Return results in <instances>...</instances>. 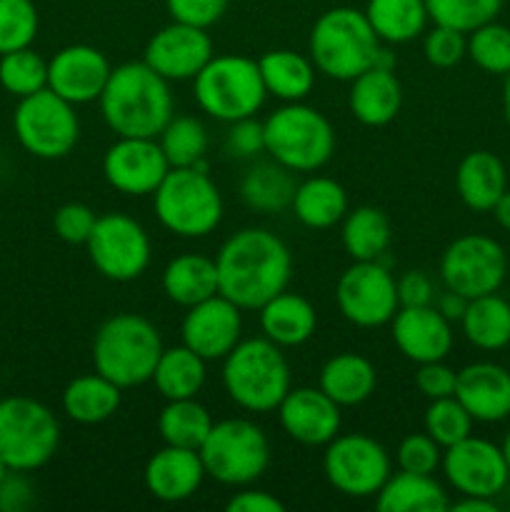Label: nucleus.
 I'll return each instance as SVG.
<instances>
[{"label":"nucleus","mask_w":510,"mask_h":512,"mask_svg":"<svg viewBox=\"0 0 510 512\" xmlns=\"http://www.w3.org/2000/svg\"><path fill=\"white\" fill-rule=\"evenodd\" d=\"M218 293L240 310H260L288 290L293 255L288 245L265 228H243L218 250Z\"/></svg>","instance_id":"obj_1"},{"label":"nucleus","mask_w":510,"mask_h":512,"mask_svg":"<svg viewBox=\"0 0 510 512\" xmlns=\"http://www.w3.org/2000/svg\"><path fill=\"white\" fill-rule=\"evenodd\" d=\"M98 103L118 138H158L175 115L170 80L155 73L145 60L113 68Z\"/></svg>","instance_id":"obj_2"},{"label":"nucleus","mask_w":510,"mask_h":512,"mask_svg":"<svg viewBox=\"0 0 510 512\" xmlns=\"http://www.w3.org/2000/svg\"><path fill=\"white\" fill-rule=\"evenodd\" d=\"M308 48L318 73L350 83L360 73L378 65L383 40L375 35L363 10L338 5L315 20Z\"/></svg>","instance_id":"obj_3"},{"label":"nucleus","mask_w":510,"mask_h":512,"mask_svg":"<svg viewBox=\"0 0 510 512\" xmlns=\"http://www.w3.org/2000/svg\"><path fill=\"white\" fill-rule=\"evenodd\" d=\"M223 388L248 413H273L290 390V365L273 340H240L223 358Z\"/></svg>","instance_id":"obj_4"},{"label":"nucleus","mask_w":510,"mask_h":512,"mask_svg":"<svg viewBox=\"0 0 510 512\" xmlns=\"http://www.w3.org/2000/svg\"><path fill=\"white\" fill-rule=\"evenodd\" d=\"M163 353L158 328L135 313H118L105 320L93 338V365L118 388H138L153 380Z\"/></svg>","instance_id":"obj_5"},{"label":"nucleus","mask_w":510,"mask_h":512,"mask_svg":"<svg viewBox=\"0 0 510 512\" xmlns=\"http://www.w3.org/2000/svg\"><path fill=\"white\" fill-rule=\"evenodd\" d=\"M265 153L293 173H315L335 153V130L320 110L285 103L263 120Z\"/></svg>","instance_id":"obj_6"},{"label":"nucleus","mask_w":510,"mask_h":512,"mask_svg":"<svg viewBox=\"0 0 510 512\" xmlns=\"http://www.w3.org/2000/svg\"><path fill=\"white\" fill-rule=\"evenodd\" d=\"M193 93L200 110L220 123L253 118L268 98L258 60L248 55H213L193 78Z\"/></svg>","instance_id":"obj_7"},{"label":"nucleus","mask_w":510,"mask_h":512,"mask_svg":"<svg viewBox=\"0 0 510 512\" xmlns=\"http://www.w3.org/2000/svg\"><path fill=\"white\" fill-rule=\"evenodd\" d=\"M160 225L178 238H205L223 220V198L208 170L170 168L153 193Z\"/></svg>","instance_id":"obj_8"},{"label":"nucleus","mask_w":510,"mask_h":512,"mask_svg":"<svg viewBox=\"0 0 510 512\" xmlns=\"http://www.w3.org/2000/svg\"><path fill=\"white\" fill-rule=\"evenodd\" d=\"M60 445V423L35 398L10 395L0 400V460L10 470L33 473L53 460Z\"/></svg>","instance_id":"obj_9"},{"label":"nucleus","mask_w":510,"mask_h":512,"mask_svg":"<svg viewBox=\"0 0 510 512\" xmlns=\"http://www.w3.org/2000/svg\"><path fill=\"white\" fill-rule=\"evenodd\" d=\"M198 453L205 465V475L230 488L255 483L270 465L268 435L260 425L245 418L213 423Z\"/></svg>","instance_id":"obj_10"},{"label":"nucleus","mask_w":510,"mask_h":512,"mask_svg":"<svg viewBox=\"0 0 510 512\" xmlns=\"http://www.w3.org/2000/svg\"><path fill=\"white\" fill-rule=\"evenodd\" d=\"M13 130L18 143L30 155L43 160L65 158L80 138L75 105L50 88L20 98L13 115Z\"/></svg>","instance_id":"obj_11"},{"label":"nucleus","mask_w":510,"mask_h":512,"mask_svg":"<svg viewBox=\"0 0 510 512\" xmlns=\"http://www.w3.org/2000/svg\"><path fill=\"white\" fill-rule=\"evenodd\" d=\"M323 473L348 498H375L390 478V455L370 435L338 433L325 445Z\"/></svg>","instance_id":"obj_12"},{"label":"nucleus","mask_w":510,"mask_h":512,"mask_svg":"<svg viewBox=\"0 0 510 512\" xmlns=\"http://www.w3.org/2000/svg\"><path fill=\"white\" fill-rule=\"evenodd\" d=\"M85 248L95 270L113 283H130L150 265L148 233L125 213L98 215Z\"/></svg>","instance_id":"obj_13"},{"label":"nucleus","mask_w":510,"mask_h":512,"mask_svg":"<svg viewBox=\"0 0 510 512\" xmlns=\"http://www.w3.org/2000/svg\"><path fill=\"white\" fill-rule=\"evenodd\" d=\"M335 303L348 323L380 328L398 313V283L380 260H353L335 285Z\"/></svg>","instance_id":"obj_14"},{"label":"nucleus","mask_w":510,"mask_h":512,"mask_svg":"<svg viewBox=\"0 0 510 512\" xmlns=\"http://www.w3.org/2000/svg\"><path fill=\"white\" fill-rule=\"evenodd\" d=\"M508 258L498 240L488 235H460L445 248L440 260V278L445 288L473 300L490 295L503 285Z\"/></svg>","instance_id":"obj_15"},{"label":"nucleus","mask_w":510,"mask_h":512,"mask_svg":"<svg viewBox=\"0 0 510 512\" xmlns=\"http://www.w3.org/2000/svg\"><path fill=\"white\" fill-rule=\"evenodd\" d=\"M440 465L448 483L460 495H475V498H495L510 478L503 448L473 435L445 448Z\"/></svg>","instance_id":"obj_16"},{"label":"nucleus","mask_w":510,"mask_h":512,"mask_svg":"<svg viewBox=\"0 0 510 512\" xmlns=\"http://www.w3.org/2000/svg\"><path fill=\"white\" fill-rule=\"evenodd\" d=\"M168 170V158L155 138H118L103 155L108 185L130 198L153 195Z\"/></svg>","instance_id":"obj_17"},{"label":"nucleus","mask_w":510,"mask_h":512,"mask_svg":"<svg viewBox=\"0 0 510 512\" xmlns=\"http://www.w3.org/2000/svg\"><path fill=\"white\" fill-rule=\"evenodd\" d=\"M213 55V38L208 30L173 20L148 40L143 60L165 80L180 83L193 80Z\"/></svg>","instance_id":"obj_18"},{"label":"nucleus","mask_w":510,"mask_h":512,"mask_svg":"<svg viewBox=\"0 0 510 512\" xmlns=\"http://www.w3.org/2000/svg\"><path fill=\"white\" fill-rule=\"evenodd\" d=\"M183 343L205 360H223L243 340V313L233 300L215 293L190 305L183 318Z\"/></svg>","instance_id":"obj_19"},{"label":"nucleus","mask_w":510,"mask_h":512,"mask_svg":"<svg viewBox=\"0 0 510 512\" xmlns=\"http://www.w3.org/2000/svg\"><path fill=\"white\" fill-rule=\"evenodd\" d=\"M110 68L105 53L93 45H68L48 60V88L73 105L93 103L103 95Z\"/></svg>","instance_id":"obj_20"},{"label":"nucleus","mask_w":510,"mask_h":512,"mask_svg":"<svg viewBox=\"0 0 510 512\" xmlns=\"http://www.w3.org/2000/svg\"><path fill=\"white\" fill-rule=\"evenodd\" d=\"M278 420L290 440L308 448L328 445L343 425L340 405L320 388H290L278 405Z\"/></svg>","instance_id":"obj_21"},{"label":"nucleus","mask_w":510,"mask_h":512,"mask_svg":"<svg viewBox=\"0 0 510 512\" xmlns=\"http://www.w3.org/2000/svg\"><path fill=\"white\" fill-rule=\"evenodd\" d=\"M390 325H393L395 348L418 365L445 360L453 348L450 320L435 305L398 308Z\"/></svg>","instance_id":"obj_22"},{"label":"nucleus","mask_w":510,"mask_h":512,"mask_svg":"<svg viewBox=\"0 0 510 512\" xmlns=\"http://www.w3.org/2000/svg\"><path fill=\"white\" fill-rule=\"evenodd\" d=\"M143 478L145 488L155 500L183 503L198 493L208 475H205V465L198 450L165 445L158 453L150 455Z\"/></svg>","instance_id":"obj_23"},{"label":"nucleus","mask_w":510,"mask_h":512,"mask_svg":"<svg viewBox=\"0 0 510 512\" xmlns=\"http://www.w3.org/2000/svg\"><path fill=\"white\" fill-rule=\"evenodd\" d=\"M455 398L470 418L500 423L510 415V373L495 363H473L458 370Z\"/></svg>","instance_id":"obj_24"},{"label":"nucleus","mask_w":510,"mask_h":512,"mask_svg":"<svg viewBox=\"0 0 510 512\" xmlns=\"http://www.w3.org/2000/svg\"><path fill=\"white\" fill-rule=\"evenodd\" d=\"M348 105L358 123L368 128H383L398 118L403 108V85L390 68H370L350 80Z\"/></svg>","instance_id":"obj_25"},{"label":"nucleus","mask_w":510,"mask_h":512,"mask_svg":"<svg viewBox=\"0 0 510 512\" xmlns=\"http://www.w3.org/2000/svg\"><path fill=\"white\" fill-rule=\"evenodd\" d=\"M318 325V315L308 298L298 293H278L260 308V330L280 348H298L308 343Z\"/></svg>","instance_id":"obj_26"},{"label":"nucleus","mask_w":510,"mask_h":512,"mask_svg":"<svg viewBox=\"0 0 510 512\" xmlns=\"http://www.w3.org/2000/svg\"><path fill=\"white\" fill-rule=\"evenodd\" d=\"M505 185H508V178H505L503 160L488 150L468 153L455 170V188H458L460 200L478 213L493 210L500 195L508 190Z\"/></svg>","instance_id":"obj_27"},{"label":"nucleus","mask_w":510,"mask_h":512,"mask_svg":"<svg viewBox=\"0 0 510 512\" xmlns=\"http://www.w3.org/2000/svg\"><path fill=\"white\" fill-rule=\"evenodd\" d=\"M378 373L368 358L358 353L333 355L320 370V390L340 408H355L375 393Z\"/></svg>","instance_id":"obj_28"},{"label":"nucleus","mask_w":510,"mask_h":512,"mask_svg":"<svg viewBox=\"0 0 510 512\" xmlns=\"http://www.w3.org/2000/svg\"><path fill=\"white\" fill-rule=\"evenodd\" d=\"M123 400V388L98 370L70 380L63 390V413L80 425H98L113 418Z\"/></svg>","instance_id":"obj_29"},{"label":"nucleus","mask_w":510,"mask_h":512,"mask_svg":"<svg viewBox=\"0 0 510 512\" xmlns=\"http://www.w3.org/2000/svg\"><path fill=\"white\" fill-rule=\"evenodd\" d=\"M163 293L183 308L213 298L218 293V265L208 255H178L163 270Z\"/></svg>","instance_id":"obj_30"},{"label":"nucleus","mask_w":510,"mask_h":512,"mask_svg":"<svg viewBox=\"0 0 510 512\" xmlns=\"http://www.w3.org/2000/svg\"><path fill=\"white\" fill-rule=\"evenodd\" d=\"M380 512H443L450 508L448 493L433 475H418L400 470L390 475L375 495Z\"/></svg>","instance_id":"obj_31"},{"label":"nucleus","mask_w":510,"mask_h":512,"mask_svg":"<svg viewBox=\"0 0 510 512\" xmlns=\"http://www.w3.org/2000/svg\"><path fill=\"white\" fill-rule=\"evenodd\" d=\"M290 208H293L295 218L305 228H333L348 213V193H345V188L338 180L325 178V175H313V178L303 180L295 188Z\"/></svg>","instance_id":"obj_32"},{"label":"nucleus","mask_w":510,"mask_h":512,"mask_svg":"<svg viewBox=\"0 0 510 512\" xmlns=\"http://www.w3.org/2000/svg\"><path fill=\"white\" fill-rule=\"evenodd\" d=\"M260 75L268 95L283 103H300L315 88V65L293 50H270L258 60Z\"/></svg>","instance_id":"obj_33"},{"label":"nucleus","mask_w":510,"mask_h":512,"mask_svg":"<svg viewBox=\"0 0 510 512\" xmlns=\"http://www.w3.org/2000/svg\"><path fill=\"white\" fill-rule=\"evenodd\" d=\"M365 18L383 43L403 45L425 33L430 15L425 0H368Z\"/></svg>","instance_id":"obj_34"},{"label":"nucleus","mask_w":510,"mask_h":512,"mask_svg":"<svg viewBox=\"0 0 510 512\" xmlns=\"http://www.w3.org/2000/svg\"><path fill=\"white\" fill-rule=\"evenodd\" d=\"M205 363L195 350L188 345H175V348H163L158 365L153 373V385L165 400H183L195 398L205 385Z\"/></svg>","instance_id":"obj_35"},{"label":"nucleus","mask_w":510,"mask_h":512,"mask_svg":"<svg viewBox=\"0 0 510 512\" xmlns=\"http://www.w3.org/2000/svg\"><path fill=\"white\" fill-rule=\"evenodd\" d=\"M340 238H343L345 253L353 260H380L388 253L393 228L383 210L373 205H360L345 213Z\"/></svg>","instance_id":"obj_36"},{"label":"nucleus","mask_w":510,"mask_h":512,"mask_svg":"<svg viewBox=\"0 0 510 512\" xmlns=\"http://www.w3.org/2000/svg\"><path fill=\"white\" fill-rule=\"evenodd\" d=\"M293 170L283 168L280 163H258L240 180V198L245 205L258 213H280L290 208L295 195Z\"/></svg>","instance_id":"obj_37"},{"label":"nucleus","mask_w":510,"mask_h":512,"mask_svg":"<svg viewBox=\"0 0 510 512\" xmlns=\"http://www.w3.org/2000/svg\"><path fill=\"white\" fill-rule=\"evenodd\" d=\"M460 323L475 348L500 350L510 343V303L500 295L490 293L468 300Z\"/></svg>","instance_id":"obj_38"},{"label":"nucleus","mask_w":510,"mask_h":512,"mask_svg":"<svg viewBox=\"0 0 510 512\" xmlns=\"http://www.w3.org/2000/svg\"><path fill=\"white\" fill-rule=\"evenodd\" d=\"M213 415L195 398L168 400L158 415V433L165 445L200 450L213 428Z\"/></svg>","instance_id":"obj_39"},{"label":"nucleus","mask_w":510,"mask_h":512,"mask_svg":"<svg viewBox=\"0 0 510 512\" xmlns=\"http://www.w3.org/2000/svg\"><path fill=\"white\" fill-rule=\"evenodd\" d=\"M158 138L170 168L205 170V153H208L210 140L208 130L198 118H193V115H173Z\"/></svg>","instance_id":"obj_40"},{"label":"nucleus","mask_w":510,"mask_h":512,"mask_svg":"<svg viewBox=\"0 0 510 512\" xmlns=\"http://www.w3.org/2000/svg\"><path fill=\"white\" fill-rule=\"evenodd\" d=\"M0 85L15 98H28L48 88V63L33 48L0 55Z\"/></svg>","instance_id":"obj_41"},{"label":"nucleus","mask_w":510,"mask_h":512,"mask_svg":"<svg viewBox=\"0 0 510 512\" xmlns=\"http://www.w3.org/2000/svg\"><path fill=\"white\" fill-rule=\"evenodd\" d=\"M425 8L435 25L473 33L475 28L498 18L503 0H425Z\"/></svg>","instance_id":"obj_42"},{"label":"nucleus","mask_w":510,"mask_h":512,"mask_svg":"<svg viewBox=\"0 0 510 512\" xmlns=\"http://www.w3.org/2000/svg\"><path fill=\"white\" fill-rule=\"evenodd\" d=\"M468 55L480 70L493 75L510 73V28L490 23L480 25L468 38Z\"/></svg>","instance_id":"obj_43"},{"label":"nucleus","mask_w":510,"mask_h":512,"mask_svg":"<svg viewBox=\"0 0 510 512\" xmlns=\"http://www.w3.org/2000/svg\"><path fill=\"white\" fill-rule=\"evenodd\" d=\"M473 430V418L468 410L463 408L455 395L440 400H430L428 410H425V433L440 445V448H450V445L465 440Z\"/></svg>","instance_id":"obj_44"},{"label":"nucleus","mask_w":510,"mask_h":512,"mask_svg":"<svg viewBox=\"0 0 510 512\" xmlns=\"http://www.w3.org/2000/svg\"><path fill=\"white\" fill-rule=\"evenodd\" d=\"M38 8L33 0H0V55L30 48L38 35Z\"/></svg>","instance_id":"obj_45"},{"label":"nucleus","mask_w":510,"mask_h":512,"mask_svg":"<svg viewBox=\"0 0 510 512\" xmlns=\"http://www.w3.org/2000/svg\"><path fill=\"white\" fill-rule=\"evenodd\" d=\"M423 55L433 68H455L468 55V38L455 28L433 25L423 38Z\"/></svg>","instance_id":"obj_46"},{"label":"nucleus","mask_w":510,"mask_h":512,"mask_svg":"<svg viewBox=\"0 0 510 512\" xmlns=\"http://www.w3.org/2000/svg\"><path fill=\"white\" fill-rule=\"evenodd\" d=\"M395 460H398V468L405 470V473L433 475L443 463V448L428 433H413L398 445Z\"/></svg>","instance_id":"obj_47"},{"label":"nucleus","mask_w":510,"mask_h":512,"mask_svg":"<svg viewBox=\"0 0 510 512\" xmlns=\"http://www.w3.org/2000/svg\"><path fill=\"white\" fill-rule=\"evenodd\" d=\"M95 220H98V215H95L93 208H88L85 203H65L55 210L53 228L55 235H58L63 243L85 245L90 233H93Z\"/></svg>","instance_id":"obj_48"},{"label":"nucleus","mask_w":510,"mask_h":512,"mask_svg":"<svg viewBox=\"0 0 510 512\" xmlns=\"http://www.w3.org/2000/svg\"><path fill=\"white\" fill-rule=\"evenodd\" d=\"M228 5L230 0H165L170 18L205 30L223 18Z\"/></svg>","instance_id":"obj_49"},{"label":"nucleus","mask_w":510,"mask_h":512,"mask_svg":"<svg viewBox=\"0 0 510 512\" xmlns=\"http://www.w3.org/2000/svg\"><path fill=\"white\" fill-rule=\"evenodd\" d=\"M455 383H458V373L453 368H448L443 360L420 363L418 373H415V388L428 400H440L455 395Z\"/></svg>","instance_id":"obj_50"},{"label":"nucleus","mask_w":510,"mask_h":512,"mask_svg":"<svg viewBox=\"0 0 510 512\" xmlns=\"http://www.w3.org/2000/svg\"><path fill=\"white\" fill-rule=\"evenodd\" d=\"M228 150L238 158H253L260 150H265V128L260 120L243 118L230 123L228 130Z\"/></svg>","instance_id":"obj_51"},{"label":"nucleus","mask_w":510,"mask_h":512,"mask_svg":"<svg viewBox=\"0 0 510 512\" xmlns=\"http://www.w3.org/2000/svg\"><path fill=\"white\" fill-rule=\"evenodd\" d=\"M398 283L400 308H420V305H433V280L423 270H408Z\"/></svg>","instance_id":"obj_52"},{"label":"nucleus","mask_w":510,"mask_h":512,"mask_svg":"<svg viewBox=\"0 0 510 512\" xmlns=\"http://www.w3.org/2000/svg\"><path fill=\"white\" fill-rule=\"evenodd\" d=\"M35 505L33 485L25 480V473L10 470L8 478L0 485V510L5 512H23Z\"/></svg>","instance_id":"obj_53"},{"label":"nucleus","mask_w":510,"mask_h":512,"mask_svg":"<svg viewBox=\"0 0 510 512\" xmlns=\"http://www.w3.org/2000/svg\"><path fill=\"white\" fill-rule=\"evenodd\" d=\"M228 512H285L283 500L275 495L265 493V490H243V493L233 495L225 505Z\"/></svg>","instance_id":"obj_54"},{"label":"nucleus","mask_w":510,"mask_h":512,"mask_svg":"<svg viewBox=\"0 0 510 512\" xmlns=\"http://www.w3.org/2000/svg\"><path fill=\"white\" fill-rule=\"evenodd\" d=\"M465 305H468V298H463V295L453 293V290H448V293H443L438 298V310L448 320H460V318H463Z\"/></svg>","instance_id":"obj_55"},{"label":"nucleus","mask_w":510,"mask_h":512,"mask_svg":"<svg viewBox=\"0 0 510 512\" xmlns=\"http://www.w3.org/2000/svg\"><path fill=\"white\" fill-rule=\"evenodd\" d=\"M453 512H498L493 498H475V495H463V500L450 505Z\"/></svg>","instance_id":"obj_56"},{"label":"nucleus","mask_w":510,"mask_h":512,"mask_svg":"<svg viewBox=\"0 0 510 512\" xmlns=\"http://www.w3.org/2000/svg\"><path fill=\"white\" fill-rule=\"evenodd\" d=\"M493 213L495 220L500 223V228H505L510 233V190H505V193L500 195L498 203L493 205Z\"/></svg>","instance_id":"obj_57"},{"label":"nucleus","mask_w":510,"mask_h":512,"mask_svg":"<svg viewBox=\"0 0 510 512\" xmlns=\"http://www.w3.org/2000/svg\"><path fill=\"white\" fill-rule=\"evenodd\" d=\"M503 108H505V120H508V125H510V73H508V78H505V90H503Z\"/></svg>","instance_id":"obj_58"},{"label":"nucleus","mask_w":510,"mask_h":512,"mask_svg":"<svg viewBox=\"0 0 510 512\" xmlns=\"http://www.w3.org/2000/svg\"><path fill=\"white\" fill-rule=\"evenodd\" d=\"M503 455H505V463H508V468H510V433L503 443Z\"/></svg>","instance_id":"obj_59"},{"label":"nucleus","mask_w":510,"mask_h":512,"mask_svg":"<svg viewBox=\"0 0 510 512\" xmlns=\"http://www.w3.org/2000/svg\"><path fill=\"white\" fill-rule=\"evenodd\" d=\"M8 473H10V468L3 463V460H0V485H3V480L8 478Z\"/></svg>","instance_id":"obj_60"}]
</instances>
